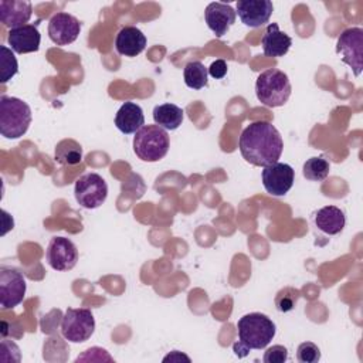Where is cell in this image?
Instances as JSON below:
<instances>
[{
	"label": "cell",
	"instance_id": "cell-17",
	"mask_svg": "<svg viewBox=\"0 0 363 363\" xmlns=\"http://www.w3.org/2000/svg\"><path fill=\"white\" fill-rule=\"evenodd\" d=\"M146 47L145 34L135 26H126L119 30L115 38V48L121 55L136 57Z\"/></svg>",
	"mask_w": 363,
	"mask_h": 363
},
{
	"label": "cell",
	"instance_id": "cell-21",
	"mask_svg": "<svg viewBox=\"0 0 363 363\" xmlns=\"http://www.w3.org/2000/svg\"><path fill=\"white\" fill-rule=\"evenodd\" d=\"M183 109L174 104H162L153 108V121L166 130L177 129L183 122Z\"/></svg>",
	"mask_w": 363,
	"mask_h": 363
},
{
	"label": "cell",
	"instance_id": "cell-25",
	"mask_svg": "<svg viewBox=\"0 0 363 363\" xmlns=\"http://www.w3.org/2000/svg\"><path fill=\"white\" fill-rule=\"evenodd\" d=\"M0 52H1L0 54V68H1L0 78H1V82L6 84L18 72V64L11 50L7 48L6 45L0 47Z\"/></svg>",
	"mask_w": 363,
	"mask_h": 363
},
{
	"label": "cell",
	"instance_id": "cell-10",
	"mask_svg": "<svg viewBox=\"0 0 363 363\" xmlns=\"http://www.w3.org/2000/svg\"><path fill=\"white\" fill-rule=\"evenodd\" d=\"M45 258L55 271H69L77 265L78 250L75 244L65 237H52L48 242Z\"/></svg>",
	"mask_w": 363,
	"mask_h": 363
},
{
	"label": "cell",
	"instance_id": "cell-20",
	"mask_svg": "<svg viewBox=\"0 0 363 363\" xmlns=\"http://www.w3.org/2000/svg\"><path fill=\"white\" fill-rule=\"evenodd\" d=\"M315 225L325 234L336 235L343 231L346 224L345 213L336 206H325L315 214Z\"/></svg>",
	"mask_w": 363,
	"mask_h": 363
},
{
	"label": "cell",
	"instance_id": "cell-16",
	"mask_svg": "<svg viewBox=\"0 0 363 363\" xmlns=\"http://www.w3.org/2000/svg\"><path fill=\"white\" fill-rule=\"evenodd\" d=\"M33 6L26 0H1L0 21L10 30L26 26L31 18Z\"/></svg>",
	"mask_w": 363,
	"mask_h": 363
},
{
	"label": "cell",
	"instance_id": "cell-9",
	"mask_svg": "<svg viewBox=\"0 0 363 363\" xmlns=\"http://www.w3.org/2000/svg\"><path fill=\"white\" fill-rule=\"evenodd\" d=\"M26 279L23 274L11 267H0V306L13 309L26 296Z\"/></svg>",
	"mask_w": 363,
	"mask_h": 363
},
{
	"label": "cell",
	"instance_id": "cell-1",
	"mask_svg": "<svg viewBox=\"0 0 363 363\" xmlns=\"http://www.w3.org/2000/svg\"><path fill=\"white\" fill-rule=\"evenodd\" d=\"M238 147L248 163L265 167L278 162L284 150V140L272 123L255 121L241 132Z\"/></svg>",
	"mask_w": 363,
	"mask_h": 363
},
{
	"label": "cell",
	"instance_id": "cell-23",
	"mask_svg": "<svg viewBox=\"0 0 363 363\" xmlns=\"http://www.w3.org/2000/svg\"><path fill=\"white\" fill-rule=\"evenodd\" d=\"M184 84L191 89H201L207 86L208 69L200 61H190L184 65L183 69Z\"/></svg>",
	"mask_w": 363,
	"mask_h": 363
},
{
	"label": "cell",
	"instance_id": "cell-22",
	"mask_svg": "<svg viewBox=\"0 0 363 363\" xmlns=\"http://www.w3.org/2000/svg\"><path fill=\"white\" fill-rule=\"evenodd\" d=\"M55 160L65 166L78 164L82 160V147L74 139H64L55 146Z\"/></svg>",
	"mask_w": 363,
	"mask_h": 363
},
{
	"label": "cell",
	"instance_id": "cell-30",
	"mask_svg": "<svg viewBox=\"0 0 363 363\" xmlns=\"http://www.w3.org/2000/svg\"><path fill=\"white\" fill-rule=\"evenodd\" d=\"M182 360H186V362H190V357L183 354L182 352L179 350H173L170 352L167 356L163 357V362H182Z\"/></svg>",
	"mask_w": 363,
	"mask_h": 363
},
{
	"label": "cell",
	"instance_id": "cell-5",
	"mask_svg": "<svg viewBox=\"0 0 363 363\" xmlns=\"http://www.w3.org/2000/svg\"><path fill=\"white\" fill-rule=\"evenodd\" d=\"M169 146V135L159 125H145L133 138V152L143 162H159L166 156Z\"/></svg>",
	"mask_w": 363,
	"mask_h": 363
},
{
	"label": "cell",
	"instance_id": "cell-24",
	"mask_svg": "<svg viewBox=\"0 0 363 363\" xmlns=\"http://www.w3.org/2000/svg\"><path fill=\"white\" fill-rule=\"evenodd\" d=\"M330 170L329 162L323 156H315L308 159L302 166L303 177L312 182H322L328 177Z\"/></svg>",
	"mask_w": 363,
	"mask_h": 363
},
{
	"label": "cell",
	"instance_id": "cell-4",
	"mask_svg": "<svg viewBox=\"0 0 363 363\" xmlns=\"http://www.w3.org/2000/svg\"><path fill=\"white\" fill-rule=\"evenodd\" d=\"M292 86L288 75L277 68L262 71L255 82V95L258 101L268 108H278L288 102Z\"/></svg>",
	"mask_w": 363,
	"mask_h": 363
},
{
	"label": "cell",
	"instance_id": "cell-12",
	"mask_svg": "<svg viewBox=\"0 0 363 363\" xmlns=\"http://www.w3.org/2000/svg\"><path fill=\"white\" fill-rule=\"evenodd\" d=\"M81 31L79 20L68 13H55L48 21V37L57 45H68L74 43Z\"/></svg>",
	"mask_w": 363,
	"mask_h": 363
},
{
	"label": "cell",
	"instance_id": "cell-28",
	"mask_svg": "<svg viewBox=\"0 0 363 363\" xmlns=\"http://www.w3.org/2000/svg\"><path fill=\"white\" fill-rule=\"evenodd\" d=\"M262 360L265 363H284L288 360V349L282 345H274L265 350Z\"/></svg>",
	"mask_w": 363,
	"mask_h": 363
},
{
	"label": "cell",
	"instance_id": "cell-11",
	"mask_svg": "<svg viewBox=\"0 0 363 363\" xmlns=\"http://www.w3.org/2000/svg\"><path fill=\"white\" fill-rule=\"evenodd\" d=\"M261 179L267 193L275 197H281L285 196L294 186L295 172L289 164L277 162L274 164L264 167Z\"/></svg>",
	"mask_w": 363,
	"mask_h": 363
},
{
	"label": "cell",
	"instance_id": "cell-29",
	"mask_svg": "<svg viewBox=\"0 0 363 363\" xmlns=\"http://www.w3.org/2000/svg\"><path fill=\"white\" fill-rule=\"evenodd\" d=\"M208 69V74L216 78V79H221L225 77L227 74V62L224 60H216L211 62V65L207 68Z\"/></svg>",
	"mask_w": 363,
	"mask_h": 363
},
{
	"label": "cell",
	"instance_id": "cell-8",
	"mask_svg": "<svg viewBox=\"0 0 363 363\" xmlns=\"http://www.w3.org/2000/svg\"><path fill=\"white\" fill-rule=\"evenodd\" d=\"M336 52L353 69L356 77L360 75L363 68V30L360 27L343 30L337 37Z\"/></svg>",
	"mask_w": 363,
	"mask_h": 363
},
{
	"label": "cell",
	"instance_id": "cell-19",
	"mask_svg": "<svg viewBox=\"0 0 363 363\" xmlns=\"http://www.w3.org/2000/svg\"><path fill=\"white\" fill-rule=\"evenodd\" d=\"M115 126L125 135L136 133L142 126H145L142 108L135 102H125L115 115Z\"/></svg>",
	"mask_w": 363,
	"mask_h": 363
},
{
	"label": "cell",
	"instance_id": "cell-2",
	"mask_svg": "<svg viewBox=\"0 0 363 363\" xmlns=\"http://www.w3.org/2000/svg\"><path fill=\"white\" fill-rule=\"evenodd\" d=\"M238 340L233 350L238 357H245L250 350L265 349L277 333L275 323L264 313H247L237 322Z\"/></svg>",
	"mask_w": 363,
	"mask_h": 363
},
{
	"label": "cell",
	"instance_id": "cell-27",
	"mask_svg": "<svg viewBox=\"0 0 363 363\" xmlns=\"http://www.w3.org/2000/svg\"><path fill=\"white\" fill-rule=\"evenodd\" d=\"M296 359L301 363H316L320 360V350L313 342H303L296 349Z\"/></svg>",
	"mask_w": 363,
	"mask_h": 363
},
{
	"label": "cell",
	"instance_id": "cell-7",
	"mask_svg": "<svg viewBox=\"0 0 363 363\" xmlns=\"http://www.w3.org/2000/svg\"><path fill=\"white\" fill-rule=\"evenodd\" d=\"M74 196L81 207L98 208L106 200L108 184L98 173H86L75 182Z\"/></svg>",
	"mask_w": 363,
	"mask_h": 363
},
{
	"label": "cell",
	"instance_id": "cell-14",
	"mask_svg": "<svg viewBox=\"0 0 363 363\" xmlns=\"http://www.w3.org/2000/svg\"><path fill=\"white\" fill-rule=\"evenodd\" d=\"M237 13L230 4L213 1L206 7L204 11V20L207 23V27L216 34V37H223L230 27L235 23Z\"/></svg>",
	"mask_w": 363,
	"mask_h": 363
},
{
	"label": "cell",
	"instance_id": "cell-15",
	"mask_svg": "<svg viewBox=\"0 0 363 363\" xmlns=\"http://www.w3.org/2000/svg\"><path fill=\"white\" fill-rule=\"evenodd\" d=\"M7 41L14 52L27 54V52L38 51L41 35L37 26L26 24V26L10 30L7 35Z\"/></svg>",
	"mask_w": 363,
	"mask_h": 363
},
{
	"label": "cell",
	"instance_id": "cell-26",
	"mask_svg": "<svg viewBox=\"0 0 363 363\" xmlns=\"http://www.w3.org/2000/svg\"><path fill=\"white\" fill-rule=\"evenodd\" d=\"M299 298V291L295 288H284L275 296V306L279 312H289L295 308Z\"/></svg>",
	"mask_w": 363,
	"mask_h": 363
},
{
	"label": "cell",
	"instance_id": "cell-13",
	"mask_svg": "<svg viewBox=\"0 0 363 363\" xmlns=\"http://www.w3.org/2000/svg\"><path fill=\"white\" fill-rule=\"evenodd\" d=\"M274 11L272 1L269 0H240L237 1V14L242 24L257 28L268 23Z\"/></svg>",
	"mask_w": 363,
	"mask_h": 363
},
{
	"label": "cell",
	"instance_id": "cell-18",
	"mask_svg": "<svg viewBox=\"0 0 363 363\" xmlns=\"http://www.w3.org/2000/svg\"><path fill=\"white\" fill-rule=\"evenodd\" d=\"M261 44H262V51L267 57L278 58V57H284L289 51L292 45V40L286 33L279 30L277 23H271L268 24L262 35Z\"/></svg>",
	"mask_w": 363,
	"mask_h": 363
},
{
	"label": "cell",
	"instance_id": "cell-3",
	"mask_svg": "<svg viewBox=\"0 0 363 363\" xmlns=\"http://www.w3.org/2000/svg\"><path fill=\"white\" fill-rule=\"evenodd\" d=\"M31 123V109L16 96H0V133L7 139L21 138Z\"/></svg>",
	"mask_w": 363,
	"mask_h": 363
},
{
	"label": "cell",
	"instance_id": "cell-6",
	"mask_svg": "<svg viewBox=\"0 0 363 363\" xmlns=\"http://www.w3.org/2000/svg\"><path fill=\"white\" fill-rule=\"evenodd\" d=\"M95 330V319L88 308H68L61 322L62 336L72 343L88 340Z\"/></svg>",
	"mask_w": 363,
	"mask_h": 363
}]
</instances>
